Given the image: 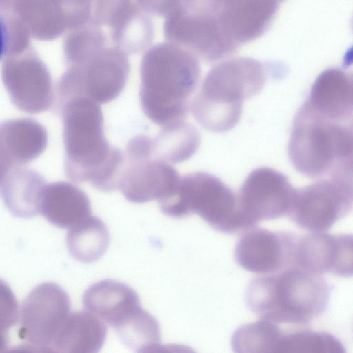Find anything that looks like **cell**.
<instances>
[{
    "instance_id": "cell-1",
    "label": "cell",
    "mask_w": 353,
    "mask_h": 353,
    "mask_svg": "<svg viewBox=\"0 0 353 353\" xmlns=\"http://www.w3.org/2000/svg\"><path fill=\"white\" fill-rule=\"evenodd\" d=\"M59 105L68 178L75 183L87 182L103 192L118 189L123 154L105 137L99 103L78 96Z\"/></svg>"
},
{
    "instance_id": "cell-2",
    "label": "cell",
    "mask_w": 353,
    "mask_h": 353,
    "mask_svg": "<svg viewBox=\"0 0 353 353\" xmlns=\"http://www.w3.org/2000/svg\"><path fill=\"white\" fill-rule=\"evenodd\" d=\"M197 57L173 43L156 46L141 66V108L153 123L165 128L183 121L199 81Z\"/></svg>"
},
{
    "instance_id": "cell-3",
    "label": "cell",
    "mask_w": 353,
    "mask_h": 353,
    "mask_svg": "<svg viewBox=\"0 0 353 353\" xmlns=\"http://www.w3.org/2000/svg\"><path fill=\"white\" fill-rule=\"evenodd\" d=\"M330 290L321 274L290 266L252 279L245 297L248 307L261 319L304 325L327 309Z\"/></svg>"
},
{
    "instance_id": "cell-4",
    "label": "cell",
    "mask_w": 353,
    "mask_h": 353,
    "mask_svg": "<svg viewBox=\"0 0 353 353\" xmlns=\"http://www.w3.org/2000/svg\"><path fill=\"white\" fill-rule=\"evenodd\" d=\"M266 80V68L255 59L221 61L206 74L192 103L193 116L208 130L227 132L239 121L244 100L259 93Z\"/></svg>"
},
{
    "instance_id": "cell-5",
    "label": "cell",
    "mask_w": 353,
    "mask_h": 353,
    "mask_svg": "<svg viewBox=\"0 0 353 353\" xmlns=\"http://www.w3.org/2000/svg\"><path fill=\"white\" fill-rule=\"evenodd\" d=\"M353 154V121L335 120L305 103L298 110L288 143V156L301 174L310 178L328 174Z\"/></svg>"
},
{
    "instance_id": "cell-6",
    "label": "cell",
    "mask_w": 353,
    "mask_h": 353,
    "mask_svg": "<svg viewBox=\"0 0 353 353\" xmlns=\"http://www.w3.org/2000/svg\"><path fill=\"white\" fill-rule=\"evenodd\" d=\"M159 204L169 216L179 218L196 214L223 232L236 233L254 225L241 210L238 195L220 179L204 172L181 178L175 192Z\"/></svg>"
},
{
    "instance_id": "cell-7",
    "label": "cell",
    "mask_w": 353,
    "mask_h": 353,
    "mask_svg": "<svg viewBox=\"0 0 353 353\" xmlns=\"http://www.w3.org/2000/svg\"><path fill=\"white\" fill-rule=\"evenodd\" d=\"M180 180L171 163L156 154L154 139L139 135L128 142L118 187L127 200L162 201L175 192Z\"/></svg>"
},
{
    "instance_id": "cell-8",
    "label": "cell",
    "mask_w": 353,
    "mask_h": 353,
    "mask_svg": "<svg viewBox=\"0 0 353 353\" xmlns=\"http://www.w3.org/2000/svg\"><path fill=\"white\" fill-rule=\"evenodd\" d=\"M70 313L66 292L54 283L33 288L19 312V337L23 347L33 352H52L54 342Z\"/></svg>"
},
{
    "instance_id": "cell-9",
    "label": "cell",
    "mask_w": 353,
    "mask_h": 353,
    "mask_svg": "<svg viewBox=\"0 0 353 353\" xmlns=\"http://www.w3.org/2000/svg\"><path fill=\"white\" fill-rule=\"evenodd\" d=\"M164 33L170 42L208 62L227 57L239 47L229 36L219 17L190 12L180 6L167 17Z\"/></svg>"
},
{
    "instance_id": "cell-10",
    "label": "cell",
    "mask_w": 353,
    "mask_h": 353,
    "mask_svg": "<svg viewBox=\"0 0 353 353\" xmlns=\"http://www.w3.org/2000/svg\"><path fill=\"white\" fill-rule=\"evenodd\" d=\"M296 190L281 172L259 168L244 181L238 194L239 206L254 224L289 216Z\"/></svg>"
},
{
    "instance_id": "cell-11",
    "label": "cell",
    "mask_w": 353,
    "mask_h": 353,
    "mask_svg": "<svg viewBox=\"0 0 353 353\" xmlns=\"http://www.w3.org/2000/svg\"><path fill=\"white\" fill-rule=\"evenodd\" d=\"M352 204L336 182L323 179L296 190L289 216L303 229L326 232L349 212Z\"/></svg>"
},
{
    "instance_id": "cell-12",
    "label": "cell",
    "mask_w": 353,
    "mask_h": 353,
    "mask_svg": "<svg viewBox=\"0 0 353 353\" xmlns=\"http://www.w3.org/2000/svg\"><path fill=\"white\" fill-rule=\"evenodd\" d=\"M297 237L265 229L250 228L240 238L234 256L243 269L269 274L294 265Z\"/></svg>"
},
{
    "instance_id": "cell-13",
    "label": "cell",
    "mask_w": 353,
    "mask_h": 353,
    "mask_svg": "<svg viewBox=\"0 0 353 353\" xmlns=\"http://www.w3.org/2000/svg\"><path fill=\"white\" fill-rule=\"evenodd\" d=\"M3 76L10 99L19 110L37 114L52 105L54 90L48 73L41 65L37 63L8 65Z\"/></svg>"
},
{
    "instance_id": "cell-14",
    "label": "cell",
    "mask_w": 353,
    "mask_h": 353,
    "mask_svg": "<svg viewBox=\"0 0 353 353\" xmlns=\"http://www.w3.org/2000/svg\"><path fill=\"white\" fill-rule=\"evenodd\" d=\"M47 143L46 130L39 122L28 118L4 121L0 127V174L39 157Z\"/></svg>"
},
{
    "instance_id": "cell-15",
    "label": "cell",
    "mask_w": 353,
    "mask_h": 353,
    "mask_svg": "<svg viewBox=\"0 0 353 353\" xmlns=\"http://www.w3.org/2000/svg\"><path fill=\"white\" fill-rule=\"evenodd\" d=\"M277 0H233L220 16L228 34L239 46L263 35L279 8Z\"/></svg>"
},
{
    "instance_id": "cell-16",
    "label": "cell",
    "mask_w": 353,
    "mask_h": 353,
    "mask_svg": "<svg viewBox=\"0 0 353 353\" xmlns=\"http://www.w3.org/2000/svg\"><path fill=\"white\" fill-rule=\"evenodd\" d=\"M304 103L328 118L341 121L353 120L350 74L335 68L324 70L316 79Z\"/></svg>"
},
{
    "instance_id": "cell-17",
    "label": "cell",
    "mask_w": 353,
    "mask_h": 353,
    "mask_svg": "<svg viewBox=\"0 0 353 353\" xmlns=\"http://www.w3.org/2000/svg\"><path fill=\"white\" fill-rule=\"evenodd\" d=\"M39 213L51 224L70 229L91 215V205L86 194L75 185L57 181L45 185Z\"/></svg>"
},
{
    "instance_id": "cell-18",
    "label": "cell",
    "mask_w": 353,
    "mask_h": 353,
    "mask_svg": "<svg viewBox=\"0 0 353 353\" xmlns=\"http://www.w3.org/2000/svg\"><path fill=\"white\" fill-rule=\"evenodd\" d=\"M83 303L87 311L112 327L141 307L139 297L130 286L110 279L91 285L83 294Z\"/></svg>"
},
{
    "instance_id": "cell-19",
    "label": "cell",
    "mask_w": 353,
    "mask_h": 353,
    "mask_svg": "<svg viewBox=\"0 0 353 353\" xmlns=\"http://www.w3.org/2000/svg\"><path fill=\"white\" fill-rule=\"evenodd\" d=\"M46 185L41 175L24 166L0 174L4 204L12 215L19 218H31L39 213L40 199Z\"/></svg>"
},
{
    "instance_id": "cell-20",
    "label": "cell",
    "mask_w": 353,
    "mask_h": 353,
    "mask_svg": "<svg viewBox=\"0 0 353 353\" xmlns=\"http://www.w3.org/2000/svg\"><path fill=\"white\" fill-rule=\"evenodd\" d=\"M107 335L105 322L89 311L70 312L52 346V352L95 353Z\"/></svg>"
},
{
    "instance_id": "cell-21",
    "label": "cell",
    "mask_w": 353,
    "mask_h": 353,
    "mask_svg": "<svg viewBox=\"0 0 353 353\" xmlns=\"http://www.w3.org/2000/svg\"><path fill=\"white\" fill-rule=\"evenodd\" d=\"M110 242L108 230L103 221L90 215L70 228L66 245L70 254L81 263H92L106 252Z\"/></svg>"
},
{
    "instance_id": "cell-22",
    "label": "cell",
    "mask_w": 353,
    "mask_h": 353,
    "mask_svg": "<svg viewBox=\"0 0 353 353\" xmlns=\"http://www.w3.org/2000/svg\"><path fill=\"white\" fill-rule=\"evenodd\" d=\"M121 341L137 352L160 347V328L156 319L141 306L113 327Z\"/></svg>"
},
{
    "instance_id": "cell-23",
    "label": "cell",
    "mask_w": 353,
    "mask_h": 353,
    "mask_svg": "<svg viewBox=\"0 0 353 353\" xmlns=\"http://www.w3.org/2000/svg\"><path fill=\"white\" fill-rule=\"evenodd\" d=\"M335 235L312 232L297 238L294 265L312 273H331L334 256Z\"/></svg>"
},
{
    "instance_id": "cell-24",
    "label": "cell",
    "mask_w": 353,
    "mask_h": 353,
    "mask_svg": "<svg viewBox=\"0 0 353 353\" xmlns=\"http://www.w3.org/2000/svg\"><path fill=\"white\" fill-rule=\"evenodd\" d=\"M154 140L156 154L170 163L188 159L196 152L200 144L196 129L183 121L162 128Z\"/></svg>"
},
{
    "instance_id": "cell-25",
    "label": "cell",
    "mask_w": 353,
    "mask_h": 353,
    "mask_svg": "<svg viewBox=\"0 0 353 353\" xmlns=\"http://www.w3.org/2000/svg\"><path fill=\"white\" fill-rule=\"evenodd\" d=\"M282 334L276 323L261 319L239 327L231 344L236 352H276Z\"/></svg>"
},
{
    "instance_id": "cell-26",
    "label": "cell",
    "mask_w": 353,
    "mask_h": 353,
    "mask_svg": "<svg viewBox=\"0 0 353 353\" xmlns=\"http://www.w3.org/2000/svg\"><path fill=\"white\" fill-rule=\"evenodd\" d=\"M343 346L330 334L311 330L283 332L276 352H343Z\"/></svg>"
},
{
    "instance_id": "cell-27",
    "label": "cell",
    "mask_w": 353,
    "mask_h": 353,
    "mask_svg": "<svg viewBox=\"0 0 353 353\" xmlns=\"http://www.w3.org/2000/svg\"><path fill=\"white\" fill-rule=\"evenodd\" d=\"M330 274L341 277L353 276V234L335 235L334 256Z\"/></svg>"
},
{
    "instance_id": "cell-28",
    "label": "cell",
    "mask_w": 353,
    "mask_h": 353,
    "mask_svg": "<svg viewBox=\"0 0 353 353\" xmlns=\"http://www.w3.org/2000/svg\"><path fill=\"white\" fill-rule=\"evenodd\" d=\"M233 0H180L179 6L185 10L220 17Z\"/></svg>"
},
{
    "instance_id": "cell-29",
    "label": "cell",
    "mask_w": 353,
    "mask_h": 353,
    "mask_svg": "<svg viewBox=\"0 0 353 353\" xmlns=\"http://www.w3.org/2000/svg\"><path fill=\"white\" fill-rule=\"evenodd\" d=\"M147 4L157 14L168 17L180 5V0H146Z\"/></svg>"
},
{
    "instance_id": "cell-30",
    "label": "cell",
    "mask_w": 353,
    "mask_h": 353,
    "mask_svg": "<svg viewBox=\"0 0 353 353\" xmlns=\"http://www.w3.org/2000/svg\"><path fill=\"white\" fill-rule=\"evenodd\" d=\"M351 77V83H352V91L353 94V74H350Z\"/></svg>"
},
{
    "instance_id": "cell-31",
    "label": "cell",
    "mask_w": 353,
    "mask_h": 353,
    "mask_svg": "<svg viewBox=\"0 0 353 353\" xmlns=\"http://www.w3.org/2000/svg\"><path fill=\"white\" fill-rule=\"evenodd\" d=\"M352 30H353V19H352Z\"/></svg>"
},
{
    "instance_id": "cell-32",
    "label": "cell",
    "mask_w": 353,
    "mask_h": 353,
    "mask_svg": "<svg viewBox=\"0 0 353 353\" xmlns=\"http://www.w3.org/2000/svg\"><path fill=\"white\" fill-rule=\"evenodd\" d=\"M278 1H279L280 3L283 1V0H277Z\"/></svg>"
}]
</instances>
